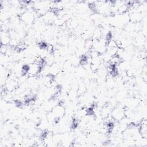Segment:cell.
<instances>
[{
  "instance_id": "1",
  "label": "cell",
  "mask_w": 147,
  "mask_h": 147,
  "mask_svg": "<svg viewBox=\"0 0 147 147\" xmlns=\"http://www.w3.org/2000/svg\"><path fill=\"white\" fill-rule=\"evenodd\" d=\"M111 116L114 119V121L122 120L125 117V110L121 107H117L111 111Z\"/></svg>"
},
{
  "instance_id": "2",
  "label": "cell",
  "mask_w": 147,
  "mask_h": 147,
  "mask_svg": "<svg viewBox=\"0 0 147 147\" xmlns=\"http://www.w3.org/2000/svg\"><path fill=\"white\" fill-rule=\"evenodd\" d=\"M20 19L24 23L26 24H30L33 22L34 17L32 12L26 11L22 13V14L21 16Z\"/></svg>"
},
{
  "instance_id": "3",
  "label": "cell",
  "mask_w": 147,
  "mask_h": 147,
  "mask_svg": "<svg viewBox=\"0 0 147 147\" xmlns=\"http://www.w3.org/2000/svg\"><path fill=\"white\" fill-rule=\"evenodd\" d=\"M11 40V38L10 34L6 32H2L1 34V45H7L10 44Z\"/></svg>"
},
{
  "instance_id": "4",
  "label": "cell",
  "mask_w": 147,
  "mask_h": 147,
  "mask_svg": "<svg viewBox=\"0 0 147 147\" xmlns=\"http://www.w3.org/2000/svg\"><path fill=\"white\" fill-rule=\"evenodd\" d=\"M139 133L141 134L143 138H146L147 136V127H146V122L145 119L142 120V122L140 123L139 129Z\"/></svg>"
},
{
  "instance_id": "5",
  "label": "cell",
  "mask_w": 147,
  "mask_h": 147,
  "mask_svg": "<svg viewBox=\"0 0 147 147\" xmlns=\"http://www.w3.org/2000/svg\"><path fill=\"white\" fill-rule=\"evenodd\" d=\"M142 16L140 13H133L130 17L131 20L134 22H137L142 18Z\"/></svg>"
}]
</instances>
